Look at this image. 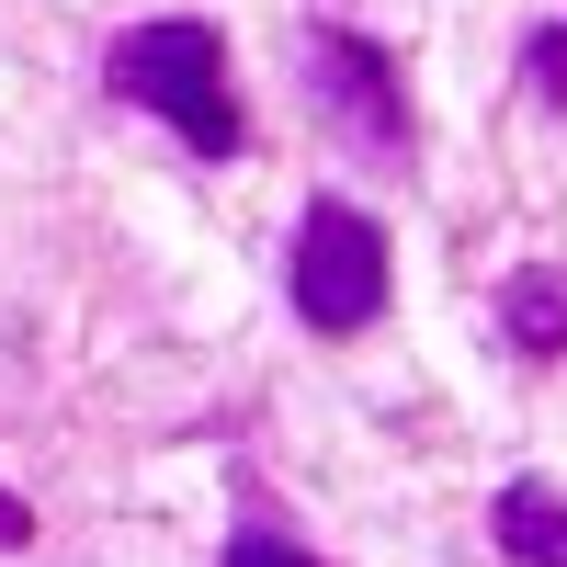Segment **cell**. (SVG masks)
I'll return each mask as SVG.
<instances>
[{
	"label": "cell",
	"instance_id": "obj_1",
	"mask_svg": "<svg viewBox=\"0 0 567 567\" xmlns=\"http://www.w3.org/2000/svg\"><path fill=\"white\" fill-rule=\"evenodd\" d=\"M103 80H114V103L159 114L194 159H239L250 148V114H239V91H227L216 23H136V34L103 45Z\"/></svg>",
	"mask_w": 567,
	"mask_h": 567
},
{
	"label": "cell",
	"instance_id": "obj_2",
	"mask_svg": "<svg viewBox=\"0 0 567 567\" xmlns=\"http://www.w3.org/2000/svg\"><path fill=\"white\" fill-rule=\"evenodd\" d=\"M296 318L329 329V341L386 318V227L363 205H341V194H318L296 216Z\"/></svg>",
	"mask_w": 567,
	"mask_h": 567
},
{
	"label": "cell",
	"instance_id": "obj_3",
	"mask_svg": "<svg viewBox=\"0 0 567 567\" xmlns=\"http://www.w3.org/2000/svg\"><path fill=\"white\" fill-rule=\"evenodd\" d=\"M307 103L352 159H409V80L374 34H341V23L307 34Z\"/></svg>",
	"mask_w": 567,
	"mask_h": 567
},
{
	"label": "cell",
	"instance_id": "obj_4",
	"mask_svg": "<svg viewBox=\"0 0 567 567\" xmlns=\"http://www.w3.org/2000/svg\"><path fill=\"white\" fill-rule=\"evenodd\" d=\"M499 341L523 363H556L567 352V261H523L499 284Z\"/></svg>",
	"mask_w": 567,
	"mask_h": 567
},
{
	"label": "cell",
	"instance_id": "obj_5",
	"mask_svg": "<svg viewBox=\"0 0 567 567\" xmlns=\"http://www.w3.org/2000/svg\"><path fill=\"white\" fill-rule=\"evenodd\" d=\"M488 534H499L511 567H567V499H556L545 477H511V488L488 499Z\"/></svg>",
	"mask_w": 567,
	"mask_h": 567
},
{
	"label": "cell",
	"instance_id": "obj_6",
	"mask_svg": "<svg viewBox=\"0 0 567 567\" xmlns=\"http://www.w3.org/2000/svg\"><path fill=\"white\" fill-rule=\"evenodd\" d=\"M216 567H329V556H307V545H284V534H261V523H250V534H227V556H216Z\"/></svg>",
	"mask_w": 567,
	"mask_h": 567
},
{
	"label": "cell",
	"instance_id": "obj_7",
	"mask_svg": "<svg viewBox=\"0 0 567 567\" xmlns=\"http://www.w3.org/2000/svg\"><path fill=\"white\" fill-rule=\"evenodd\" d=\"M523 69H534V91H545V103H567V23H545V34L523 45Z\"/></svg>",
	"mask_w": 567,
	"mask_h": 567
},
{
	"label": "cell",
	"instance_id": "obj_8",
	"mask_svg": "<svg viewBox=\"0 0 567 567\" xmlns=\"http://www.w3.org/2000/svg\"><path fill=\"white\" fill-rule=\"evenodd\" d=\"M23 534H34V511H23V499H12V488H0V556H12V545H23Z\"/></svg>",
	"mask_w": 567,
	"mask_h": 567
}]
</instances>
